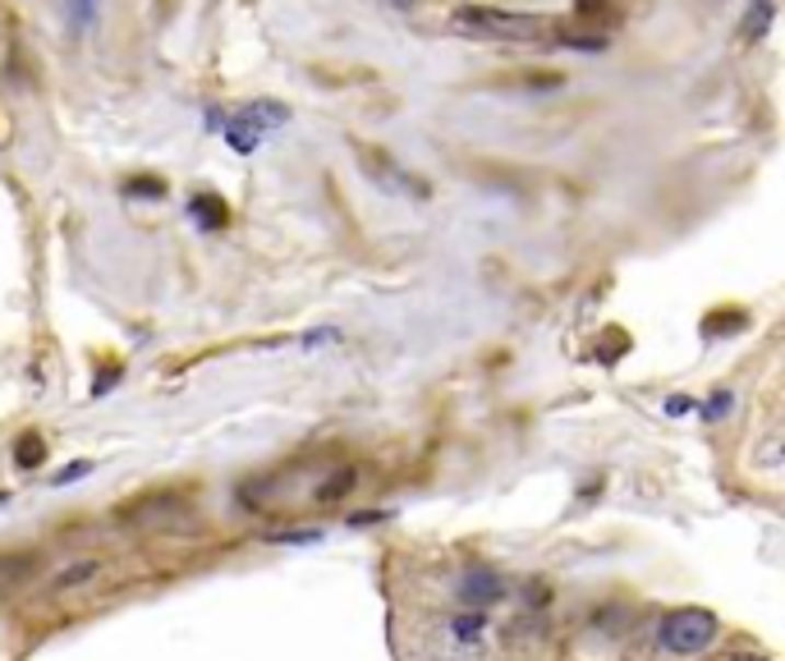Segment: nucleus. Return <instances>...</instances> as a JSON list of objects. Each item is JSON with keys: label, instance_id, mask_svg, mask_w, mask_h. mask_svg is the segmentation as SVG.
Masks as SVG:
<instances>
[{"label": "nucleus", "instance_id": "obj_3", "mask_svg": "<svg viewBox=\"0 0 785 661\" xmlns=\"http://www.w3.org/2000/svg\"><path fill=\"white\" fill-rule=\"evenodd\" d=\"M772 28V0H749V14L740 23V37L744 42H763Z\"/></svg>", "mask_w": 785, "mask_h": 661}, {"label": "nucleus", "instance_id": "obj_6", "mask_svg": "<svg viewBox=\"0 0 785 661\" xmlns=\"http://www.w3.org/2000/svg\"><path fill=\"white\" fill-rule=\"evenodd\" d=\"M14 460H19V468H37V464L46 460V441H42L37 432H28V437L14 445Z\"/></svg>", "mask_w": 785, "mask_h": 661}, {"label": "nucleus", "instance_id": "obj_8", "mask_svg": "<svg viewBox=\"0 0 785 661\" xmlns=\"http://www.w3.org/2000/svg\"><path fill=\"white\" fill-rule=\"evenodd\" d=\"M125 194H134V198H165V184L161 179H134Z\"/></svg>", "mask_w": 785, "mask_h": 661}, {"label": "nucleus", "instance_id": "obj_10", "mask_svg": "<svg viewBox=\"0 0 785 661\" xmlns=\"http://www.w3.org/2000/svg\"><path fill=\"white\" fill-rule=\"evenodd\" d=\"M83 468H88V464H69V468H65V474H60V478H56V483H60V487H65V483H74V478H79V474H83Z\"/></svg>", "mask_w": 785, "mask_h": 661}, {"label": "nucleus", "instance_id": "obj_2", "mask_svg": "<svg viewBox=\"0 0 785 661\" xmlns=\"http://www.w3.org/2000/svg\"><path fill=\"white\" fill-rule=\"evenodd\" d=\"M712 639H717V616H707V611L689 606V611H676V616L661 621V648L676 657H694Z\"/></svg>", "mask_w": 785, "mask_h": 661}, {"label": "nucleus", "instance_id": "obj_9", "mask_svg": "<svg viewBox=\"0 0 785 661\" xmlns=\"http://www.w3.org/2000/svg\"><path fill=\"white\" fill-rule=\"evenodd\" d=\"M726 405H730V395L721 391L717 399H707V409H703V414H707V418H721V414H726Z\"/></svg>", "mask_w": 785, "mask_h": 661}, {"label": "nucleus", "instance_id": "obj_5", "mask_svg": "<svg viewBox=\"0 0 785 661\" xmlns=\"http://www.w3.org/2000/svg\"><path fill=\"white\" fill-rule=\"evenodd\" d=\"M354 487H359V474L354 468H340V474H331L322 487H318V501L326 506V501H340V496H349Z\"/></svg>", "mask_w": 785, "mask_h": 661}, {"label": "nucleus", "instance_id": "obj_7", "mask_svg": "<svg viewBox=\"0 0 785 661\" xmlns=\"http://www.w3.org/2000/svg\"><path fill=\"white\" fill-rule=\"evenodd\" d=\"M92 575H97V565H92V560H79L74 570H65V575L56 579V588H74V583H83V579H92Z\"/></svg>", "mask_w": 785, "mask_h": 661}, {"label": "nucleus", "instance_id": "obj_1", "mask_svg": "<svg viewBox=\"0 0 785 661\" xmlns=\"http://www.w3.org/2000/svg\"><path fill=\"white\" fill-rule=\"evenodd\" d=\"M450 28L473 37V42H515V46H529V42H546V33L556 28L546 14H510V10H492V5H469L450 14Z\"/></svg>", "mask_w": 785, "mask_h": 661}, {"label": "nucleus", "instance_id": "obj_4", "mask_svg": "<svg viewBox=\"0 0 785 661\" xmlns=\"http://www.w3.org/2000/svg\"><path fill=\"white\" fill-rule=\"evenodd\" d=\"M194 217L207 225V230H221L226 221H230V207L221 202V198H211V194H203V198H194Z\"/></svg>", "mask_w": 785, "mask_h": 661}]
</instances>
